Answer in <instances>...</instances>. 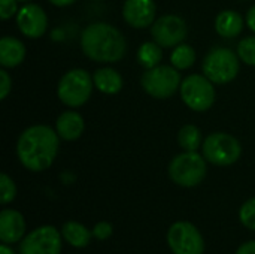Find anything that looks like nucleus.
<instances>
[{"label": "nucleus", "mask_w": 255, "mask_h": 254, "mask_svg": "<svg viewBox=\"0 0 255 254\" xmlns=\"http://www.w3.org/2000/svg\"><path fill=\"white\" fill-rule=\"evenodd\" d=\"M58 151V133L48 126H31L16 144V154L24 168L33 172L48 169Z\"/></svg>", "instance_id": "f257e3e1"}, {"label": "nucleus", "mask_w": 255, "mask_h": 254, "mask_svg": "<svg viewBox=\"0 0 255 254\" xmlns=\"http://www.w3.org/2000/svg\"><path fill=\"white\" fill-rule=\"evenodd\" d=\"M82 52L93 61L114 63L124 57L127 43L118 28L108 22H94L81 34Z\"/></svg>", "instance_id": "f03ea898"}, {"label": "nucleus", "mask_w": 255, "mask_h": 254, "mask_svg": "<svg viewBox=\"0 0 255 254\" xmlns=\"http://www.w3.org/2000/svg\"><path fill=\"white\" fill-rule=\"evenodd\" d=\"M93 78L84 69H72L58 82V99L70 108L82 106L93 93Z\"/></svg>", "instance_id": "7ed1b4c3"}, {"label": "nucleus", "mask_w": 255, "mask_h": 254, "mask_svg": "<svg viewBox=\"0 0 255 254\" xmlns=\"http://www.w3.org/2000/svg\"><path fill=\"white\" fill-rule=\"evenodd\" d=\"M206 175V163L197 151H185L173 157L169 165V177L181 187H196Z\"/></svg>", "instance_id": "20e7f679"}, {"label": "nucleus", "mask_w": 255, "mask_h": 254, "mask_svg": "<svg viewBox=\"0 0 255 254\" xmlns=\"http://www.w3.org/2000/svg\"><path fill=\"white\" fill-rule=\"evenodd\" d=\"M202 67L214 84H227L239 73V55L227 48H214L206 54Z\"/></svg>", "instance_id": "39448f33"}, {"label": "nucleus", "mask_w": 255, "mask_h": 254, "mask_svg": "<svg viewBox=\"0 0 255 254\" xmlns=\"http://www.w3.org/2000/svg\"><path fill=\"white\" fill-rule=\"evenodd\" d=\"M203 157L217 166H229L239 160L242 147L239 141L224 132L209 135L203 142Z\"/></svg>", "instance_id": "423d86ee"}, {"label": "nucleus", "mask_w": 255, "mask_h": 254, "mask_svg": "<svg viewBox=\"0 0 255 254\" xmlns=\"http://www.w3.org/2000/svg\"><path fill=\"white\" fill-rule=\"evenodd\" d=\"M181 84V75L176 67L170 66H155L146 69L142 76L143 90L155 99L172 97Z\"/></svg>", "instance_id": "0eeeda50"}, {"label": "nucleus", "mask_w": 255, "mask_h": 254, "mask_svg": "<svg viewBox=\"0 0 255 254\" xmlns=\"http://www.w3.org/2000/svg\"><path fill=\"white\" fill-rule=\"evenodd\" d=\"M214 82L203 75H190L181 84V97L184 103L197 112L208 111L215 102Z\"/></svg>", "instance_id": "6e6552de"}, {"label": "nucleus", "mask_w": 255, "mask_h": 254, "mask_svg": "<svg viewBox=\"0 0 255 254\" xmlns=\"http://www.w3.org/2000/svg\"><path fill=\"white\" fill-rule=\"evenodd\" d=\"M167 243L173 254H203L205 243L199 229L188 222H176L167 232Z\"/></svg>", "instance_id": "1a4fd4ad"}, {"label": "nucleus", "mask_w": 255, "mask_h": 254, "mask_svg": "<svg viewBox=\"0 0 255 254\" xmlns=\"http://www.w3.org/2000/svg\"><path fill=\"white\" fill-rule=\"evenodd\" d=\"M151 34L154 37V42H157L161 48H172L178 46L187 39L188 27L181 16L164 15L152 24Z\"/></svg>", "instance_id": "9d476101"}, {"label": "nucleus", "mask_w": 255, "mask_h": 254, "mask_svg": "<svg viewBox=\"0 0 255 254\" xmlns=\"http://www.w3.org/2000/svg\"><path fill=\"white\" fill-rule=\"evenodd\" d=\"M21 254H60L61 237L52 226H42L28 234L19 246Z\"/></svg>", "instance_id": "9b49d317"}, {"label": "nucleus", "mask_w": 255, "mask_h": 254, "mask_svg": "<svg viewBox=\"0 0 255 254\" xmlns=\"http://www.w3.org/2000/svg\"><path fill=\"white\" fill-rule=\"evenodd\" d=\"M16 24L24 36L30 39H37L46 31L48 18L40 6L30 3L19 9L16 15Z\"/></svg>", "instance_id": "f8f14e48"}, {"label": "nucleus", "mask_w": 255, "mask_h": 254, "mask_svg": "<svg viewBox=\"0 0 255 254\" xmlns=\"http://www.w3.org/2000/svg\"><path fill=\"white\" fill-rule=\"evenodd\" d=\"M123 16L126 22L134 28L152 25L155 19V3L154 0H126Z\"/></svg>", "instance_id": "ddd939ff"}, {"label": "nucleus", "mask_w": 255, "mask_h": 254, "mask_svg": "<svg viewBox=\"0 0 255 254\" xmlns=\"http://www.w3.org/2000/svg\"><path fill=\"white\" fill-rule=\"evenodd\" d=\"M24 217L15 210H3L0 213V240L3 244H13L24 237Z\"/></svg>", "instance_id": "4468645a"}, {"label": "nucleus", "mask_w": 255, "mask_h": 254, "mask_svg": "<svg viewBox=\"0 0 255 254\" xmlns=\"http://www.w3.org/2000/svg\"><path fill=\"white\" fill-rule=\"evenodd\" d=\"M57 133L64 141H75L84 132V118L75 111H66L57 118Z\"/></svg>", "instance_id": "2eb2a0df"}, {"label": "nucleus", "mask_w": 255, "mask_h": 254, "mask_svg": "<svg viewBox=\"0 0 255 254\" xmlns=\"http://www.w3.org/2000/svg\"><path fill=\"white\" fill-rule=\"evenodd\" d=\"M25 57V46L21 40L4 36L0 40V64L3 67H15Z\"/></svg>", "instance_id": "dca6fc26"}, {"label": "nucleus", "mask_w": 255, "mask_h": 254, "mask_svg": "<svg viewBox=\"0 0 255 254\" xmlns=\"http://www.w3.org/2000/svg\"><path fill=\"white\" fill-rule=\"evenodd\" d=\"M93 81L97 90L105 94H117L123 88V78L121 75L111 67L97 69L93 75Z\"/></svg>", "instance_id": "f3484780"}, {"label": "nucleus", "mask_w": 255, "mask_h": 254, "mask_svg": "<svg viewBox=\"0 0 255 254\" xmlns=\"http://www.w3.org/2000/svg\"><path fill=\"white\" fill-rule=\"evenodd\" d=\"M244 28L242 16L235 10H223L215 19V30L223 37H235Z\"/></svg>", "instance_id": "a211bd4d"}, {"label": "nucleus", "mask_w": 255, "mask_h": 254, "mask_svg": "<svg viewBox=\"0 0 255 254\" xmlns=\"http://www.w3.org/2000/svg\"><path fill=\"white\" fill-rule=\"evenodd\" d=\"M61 235L66 238V241L70 246L76 249H84L90 244L93 232H90L87 228H84L78 222H67L61 228Z\"/></svg>", "instance_id": "6ab92c4d"}, {"label": "nucleus", "mask_w": 255, "mask_h": 254, "mask_svg": "<svg viewBox=\"0 0 255 254\" xmlns=\"http://www.w3.org/2000/svg\"><path fill=\"white\" fill-rule=\"evenodd\" d=\"M161 58H163V51L157 42H145L140 45L137 51V60L145 69H152L158 66Z\"/></svg>", "instance_id": "aec40b11"}, {"label": "nucleus", "mask_w": 255, "mask_h": 254, "mask_svg": "<svg viewBox=\"0 0 255 254\" xmlns=\"http://www.w3.org/2000/svg\"><path fill=\"white\" fill-rule=\"evenodd\" d=\"M178 142L185 151H197L202 147V132L193 124H187L179 130Z\"/></svg>", "instance_id": "412c9836"}, {"label": "nucleus", "mask_w": 255, "mask_h": 254, "mask_svg": "<svg viewBox=\"0 0 255 254\" xmlns=\"http://www.w3.org/2000/svg\"><path fill=\"white\" fill-rule=\"evenodd\" d=\"M170 61H172L173 67H176L178 70H185L194 64L196 52L190 45L179 43L178 46H175V49L170 55Z\"/></svg>", "instance_id": "4be33fe9"}, {"label": "nucleus", "mask_w": 255, "mask_h": 254, "mask_svg": "<svg viewBox=\"0 0 255 254\" xmlns=\"http://www.w3.org/2000/svg\"><path fill=\"white\" fill-rule=\"evenodd\" d=\"M238 55L247 64L255 66V36L244 37L238 45Z\"/></svg>", "instance_id": "5701e85b"}, {"label": "nucleus", "mask_w": 255, "mask_h": 254, "mask_svg": "<svg viewBox=\"0 0 255 254\" xmlns=\"http://www.w3.org/2000/svg\"><path fill=\"white\" fill-rule=\"evenodd\" d=\"M239 217L245 228L255 231V198L247 201L242 205V208L239 211Z\"/></svg>", "instance_id": "b1692460"}, {"label": "nucleus", "mask_w": 255, "mask_h": 254, "mask_svg": "<svg viewBox=\"0 0 255 254\" xmlns=\"http://www.w3.org/2000/svg\"><path fill=\"white\" fill-rule=\"evenodd\" d=\"M0 190H1V204H9L15 199V195H16V187H15V183L6 175V174H1L0 175Z\"/></svg>", "instance_id": "393cba45"}, {"label": "nucleus", "mask_w": 255, "mask_h": 254, "mask_svg": "<svg viewBox=\"0 0 255 254\" xmlns=\"http://www.w3.org/2000/svg\"><path fill=\"white\" fill-rule=\"evenodd\" d=\"M16 13V0H0V16L9 19Z\"/></svg>", "instance_id": "a878e982"}, {"label": "nucleus", "mask_w": 255, "mask_h": 254, "mask_svg": "<svg viewBox=\"0 0 255 254\" xmlns=\"http://www.w3.org/2000/svg\"><path fill=\"white\" fill-rule=\"evenodd\" d=\"M112 235V226L106 222H100L94 226L93 229V237H96L97 240L103 241V240H108L109 237Z\"/></svg>", "instance_id": "bb28decb"}, {"label": "nucleus", "mask_w": 255, "mask_h": 254, "mask_svg": "<svg viewBox=\"0 0 255 254\" xmlns=\"http://www.w3.org/2000/svg\"><path fill=\"white\" fill-rule=\"evenodd\" d=\"M12 88V79L6 70H0V99H6Z\"/></svg>", "instance_id": "cd10ccee"}, {"label": "nucleus", "mask_w": 255, "mask_h": 254, "mask_svg": "<svg viewBox=\"0 0 255 254\" xmlns=\"http://www.w3.org/2000/svg\"><path fill=\"white\" fill-rule=\"evenodd\" d=\"M236 254H255V240L254 241H248L244 246H241Z\"/></svg>", "instance_id": "c85d7f7f"}, {"label": "nucleus", "mask_w": 255, "mask_h": 254, "mask_svg": "<svg viewBox=\"0 0 255 254\" xmlns=\"http://www.w3.org/2000/svg\"><path fill=\"white\" fill-rule=\"evenodd\" d=\"M247 24L253 31H255V4L251 6V9L247 13Z\"/></svg>", "instance_id": "c756f323"}, {"label": "nucleus", "mask_w": 255, "mask_h": 254, "mask_svg": "<svg viewBox=\"0 0 255 254\" xmlns=\"http://www.w3.org/2000/svg\"><path fill=\"white\" fill-rule=\"evenodd\" d=\"M49 1L55 6H67V4H72L75 0H49Z\"/></svg>", "instance_id": "7c9ffc66"}, {"label": "nucleus", "mask_w": 255, "mask_h": 254, "mask_svg": "<svg viewBox=\"0 0 255 254\" xmlns=\"http://www.w3.org/2000/svg\"><path fill=\"white\" fill-rule=\"evenodd\" d=\"M0 254H13V252H12V249L7 247V244H3V246H0Z\"/></svg>", "instance_id": "2f4dec72"}, {"label": "nucleus", "mask_w": 255, "mask_h": 254, "mask_svg": "<svg viewBox=\"0 0 255 254\" xmlns=\"http://www.w3.org/2000/svg\"><path fill=\"white\" fill-rule=\"evenodd\" d=\"M19 1H28V0H19Z\"/></svg>", "instance_id": "473e14b6"}]
</instances>
